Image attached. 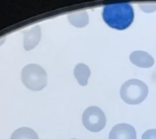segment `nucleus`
<instances>
[{
  "label": "nucleus",
  "mask_w": 156,
  "mask_h": 139,
  "mask_svg": "<svg viewBox=\"0 0 156 139\" xmlns=\"http://www.w3.org/2000/svg\"><path fill=\"white\" fill-rule=\"evenodd\" d=\"M102 17L110 27L116 30H124L133 24L134 10L129 3L109 4L103 8Z\"/></svg>",
  "instance_id": "obj_1"
},
{
  "label": "nucleus",
  "mask_w": 156,
  "mask_h": 139,
  "mask_svg": "<svg viewBox=\"0 0 156 139\" xmlns=\"http://www.w3.org/2000/svg\"><path fill=\"white\" fill-rule=\"evenodd\" d=\"M21 79L25 86L28 89L39 91L47 86L48 76L42 66L37 64H30L22 69Z\"/></svg>",
  "instance_id": "obj_2"
},
{
  "label": "nucleus",
  "mask_w": 156,
  "mask_h": 139,
  "mask_svg": "<svg viewBox=\"0 0 156 139\" xmlns=\"http://www.w3.org/2000/svg\"><path fill=\"white\" fill-rule=\"evenodd\" d=\"M148 92V86L145 83L139 79H130L122 86L121 97L129 105H138L144 101Z\"/></svg>",
  "instance_id": "obj_3"
},
{
  "label": "nucleus",
  "mask_w": 156,
  "mask_h": 139,
  "mask_svg": "<svg viewBox=\"0 0 156 139\" xmlns=\"http://www.w3.org/2000/svg\"><path fill=\"white\" fill-rule=\"evenodd\" d=\"M82 123L90 132H100L106 126V116L98 107L86 108L82 115Z\"/></svg>",
  "instance_id": "obj_4"
},
{
  "label": "nucleus",
  "mask_w": 156,
  "mask_h": 139,
  "mask_svg": "<svg viewBox=\"0 0 156 139\" xmlns=\"http://www.w3.org/2000/svg\"><path fill=\"white\" fill-rule=\"evenodd\" d=\"M109 139H137L135 128L126 123L118 124L111 130Z\"/></svg>",
  "instance_id": "obj_5"
},
{
  "label": "nucleus",
  "mask_w": 156,
  "mask_h": 139,
  "mask_svg": "<svg viewBox=\"0 0 156 139\" xmlns=\"http://www.w3.org/2000/svg\"><path fill=\"white\" fill-rule=\"evenodd\" d=\"M130 60L133 65L143 68H149L154 64V57L149 53L143 50L133 51L130 55Z\"/></svg>",
  "instance_id": "obj_6"
},
{
  "label": "nucleus",
  "mask_w": 156,
  "mask_h": 139,
  "mask_svg": "<svg viewBox=\"0 0 156 139\" xmlns=\"http://www.w3.org/2000/svg\"><path fill=\"white\" fill-rule=\"evenodd\" d=\"M41 38V29L39 25H36L31 29L24 32V48L29 51L36 47Z\"/></svg>",
  "instance_id": "obj_7"
},
{
  "label": "nucleus",
  "mask_w": 156,
  "mask_h": 139,
  "mask_svg": "<svg viewBox=\"0 0 156 139\" xmlns=\"http://www.w3.org/2000/svg\"><path fill=\"white\" fill-rule=\"evenodd\" d=\"M74 76L79 84L82 86H85L88 84L89 77L90 76V69L87 65L80 63L74 68Z\"/></svg>",
  "instance_id": "obj_8"
},
{
  "label": "nucleus",
  "mask_w": 156,
  "mask_h": 139,
  "mask_svg": "<svg viewBox=\"0 0 156 139\" xmlns=\"http://www.w3.org/2000/svg\"><path fill=\"white\" fill-rule=\"evenodd\" d=\"M69 23L76 27H84L89 23V15L86 11H80L77 13H72L68 16Z\"/></svg>",
  "instance_id": "obj_9"
},
{
  "label": "nucleus",
  "mask_w": 156,
  "mask_h": 139,
  "mask_svg": "<svg viewBox=\"0 0 156 139\" xmlns=\"http://www.w3.org/2000/svg\"><path fill=\"white\" fill-rule=\"evenodd\" d=\"M10 139H38V137L33 129L29 127H21L13 132Z\"/></svg>",
  "instance_id": "obj_10"
},
{
  "label": "nucleus",
  "mask_w": 156,
  "mask_h": 139,
  "mask_svg": "<svg viewBox=\"0 0 156 139\" xmlns=\"http://www.w3.org/2000/svg\"><path fill=\"white\" fill-rule=\"evenodd\" d=\"M140 8L143 9L146 13H151L156 10L155 3H143L140 4Z\"/></svg>",
  "instance_id": "obj_11"
},
{
  "label": "nucleus",
  "mask_w": 156,
  "mask_h": 139,
  "mask_svg": "<svg viewBox=\"0 0 156 139\" xmlns=\"http://www.w3.org/2000/svg\"><path fill=\"white\" fill-rule=\"evenodd\" d=\"M142 139H156V129H149L144 132Z\"/></svg>",
  "instance_id": "obj_12"
},
{
  "label": "nucleus",
  "mask_w": 156,
  "mask_h": 139,
  "mask_svg": "<svg viewBox=\"0 0 156 139\" xmlns=\"http://www.w3.org/2000/svg\"><path fill=\"white\" fill-rule=\"evenodd\" d=\"M73 139H75V138H73Z\"/></svg>",
  "instance_id": "obj_13"
}]
</instances>
